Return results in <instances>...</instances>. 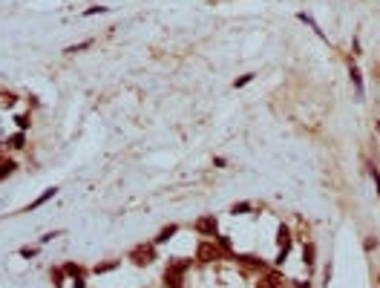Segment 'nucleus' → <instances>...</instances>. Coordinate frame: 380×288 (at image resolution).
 <instances>
[{"label": "nucleus", "instance_id": "nucleus-1", "mask_svg": "<svg viewBox=\"0 0 380 288\" xmlns=\"http://www.w3.org/2000/svg\"><path fill=\"white\" fill-rule=\"evenodd\" d=\"M196 259L199 262H216V259H225V248L216 242V239H202L196 248Z\"/></svg>", "mask_w": 380, "mask_h": 288}, {"label": "nucleus", "instance_id": "nucleus-2", "mask_svg": "<svg viewBox=\"0 0 380 288\" xmlns=\"http://www.w3.org/2000/svg\"><path fill=\"white\" fill-rule=\"evenodd\" d=\"M127 259H130L132 265L144 268V265H150V262L156 259V245H153V242H141V245H135L130 254H127Z\"/></svg>", "mask_w": 380, "mask_h": 288}, {"label": "nucleus", "instance_id": "nucleus-3", "mask_svg": "<svg viewBox=\"0 0 380 288\" xmlns=\"http://www.w3.org/2000/svg\"><path fill=\"white\" fill-rule=\"evenodd\" d=\"M193 231L202 234L205 239H213L216 234H219V222H216L213 213H205V216H199V219L193 222Z\"/></svg>", "mask_w": 380, "mask_h": 288}, {"label": "nucleus", "instance_id": "nucleus-4", "mask_svg": "<svg viewBox=\"0 0 380 288\" xmlns=\"http://www.w3.org/2000/svg\"><path fill=\"white\" fill-rule=\"evenodd\" d=\"M190 268V262H170L165 271V286L170 288H182V280H184V271Z\"/></svg>", "mask_w": 380, "mask_h": 288}, {"label": "nucleus", "instance_id": "nucleus-5", "mask_svg": "<svg viewBox=\"0 0 380 288\" xmlns=\"http://www.w3.org/2000/svg\"><path fill=\"white\" fill-rule=\"evenodd\" d=\"M179 231H182V228H179L176 222H170V225H165V228H162V231L156 234V239H153V245H156V248H159V245H167V242H170V239L176 237Z\"/></svg>", "mask_w": 380, "mask_h": 288}, {"label": "nucleus", "instance_id": "nucleus-6", "mask_svg": "<svg viewBox=\"0 0 380 288\" xmlns=\"http://www.w3.org/2000/svg\"><path fill=\"white\" fill-rule=\"evenodd\" d=\"M55 196H58V187H46V190H43L32 205H26V207H23V213H32V210H38V207H43V205L49 202V199H55Z\"/></svg>", "mask_w": 380, "mask_h": 288}, {"label": "nucleus", "instance_id": "nucleus-7", "mask_svg": "<svg viewBox=\"0 0 380 288\" xmlns=\"http://www.w3.org/2000/svg\"><path fill=\"white\" fill-rule=\"evenodd\" d=\"M348 75H351V84H354V89H357V98L363 101L366 89H363V75H360V69H357V64L348 58Z\"/></svg>", "mask_w": 380, "mask_h": 288}, {"label": "nucleus", "instance_id": "nucleus-8", "mask_svg": "<svg viewBox=\"0 0 380 288\" xmlns=\"http://www.w3.org/2000/svg\"><path fill=\"white\" fill-rule=\"evenodd\" d=\"M302 262H305V268H314L317 265V245L308 239V242H302Z\"/></svg>", "mask_w": 380, "mask_h": 288}, {"label": "nucleus", "instance_id": "nucleus-9", "mask_svg": "<svg viewBox=\"0 0 380 288\" xmlns=\"http://www.w3.org/2000/svg\"><path fill=\"white\" fill-rule=\"evenodd\" d=\"M297 20H299V23H305L308 29H314V35H317V38H323V41H329V38H326V32L320 29V23H317V20H314V17H311V15H308V12H297Z\"/></svg>", "mask_w": 380, "mask_h": 288}, {"label": "nucleus", "instance_id": "nucleus-10", "mask_svg": "<svg viewBox=\"0 0 380 288\" xmlns=\"http://www.w3.org/2000/svg\"><path fill=\"white\" fill-rule=\"evenodd\" d=\"M277 245L291 251V245H294V237H291V228H288V225H280V228H277Z\"/></svg>", "mask_w": 380, "mask_h": 288}, {"label": "nucleus", "instance_id": "nucleus-11", "mask_svg": "<svg viewBox=\"0 0 380 288\" xmlns=\"http://www.w3.org/2000/svg\"><path fill=\"white\" fill-rule=\"evenodd\" d=\"M6 147H9V150H23V147H26V133H23V130L12 133V136L6 138Z\"/></svg>", "mask_w": 380, "mask_h": 288}, {"label": "nucleus", "instance_id": "nucleus-12", "mask_svg": "<svg viewBox=\"0 0 380 288\" xmlns=\"http://www.w3.org/2000/svg\"><path fill=\"white\" fill-rule=\"evenodd\" d=\"M17 101H20V98H17L15 92H3V89H0V110H15Z\"/></svg>", "mask_w": 380, "mask_h": 288}, {"label": "nucleus", "instance_id": "nucleus-13", "mask_svg": "<svg viewBox=\"0 0 380 288\" xmlns=\"http://www.w3.org/2000/svg\"><path fill=\"white\" fill-rule=\"evenodd\" d=\"M61 268L66 271V277H69V280H72V277H86V268H84V265H78V262H64Z\"/></svg>", "mask_w": 380, "mask_h": 288}, {"label": "nucleus", "instance_id": "nucleus-14", "mask_svg": "<svg viewBox=\"0 0 380 288\" xmlns=\"http://www.w3.org/2000/svg\"><path fill=\"white\" fill-rule=\"evenodd\" d=\"M116 268H121V259H110V262H101V265H95V268H92V274H110V271H116Z\"/></svg>", "mask_w": 380, "mask_h": 288}, {"label": "nucleus", "instance_id": "nucleus-15", "mask_svg": "<svg viewBox=\"0 0 380 288\" xmlns=\"http://www.w3.org/2000/svg\"><path fill=\"white\" fill-rule=\"evenodd\" d=\"M17 256H20V259H38V256H41V248H38V245H23V248L17 251Z\"/></svg>", "mask_w": 380, "mask_h": 288}, {"label": "nucleus", "instance_id": "nucleus-16", "mask_svg": "<svg viewBox=\"0 0 380 288\" xmlns=\"http://www.w3.org/2000/svg\"><path fill=\"white\" fill-rule=\"evenodd\" d=\"M251 210H253V202H233L231 205L233 216H245V213H251Z\"/></svg>", "mask_w": 380, "mask_h": 288}, {"label": "nucleus", "instance_id": "nucleus-17", "mask_svg": "<svg viewBox=\"0 0 380 288\" xmlns=\"http://www.w3.org/2000/svg\"><path fill=\"white\" fill-rule=\"evenodd\" d=\"M15 170H17V162H12V159H9V162H0V182H3V179H9Z\"/></svg>", "mask_w": 380, "mask_h": 288}, {"label": "nucleus", "instance_id": "nucleus-18", "mask_svg": "<svg viewBox=\"0 0 380 288\" xmlns=\"http://www.w3.org/2000/svg\"><path fill=\"white\" fill-rule=\"evenodd\" d=\"M92 43H95V41H92V38H86V41H81V43H72V46H66V55H75V52H84V49H89V46H92Z\"/></svg>", "mask_w": 380, "mask_h": 288}, {"label": "nucleus", "instance_id": "nucleus-19", "mask_svg": "<svg viewBox=\"0 0 380 288\" xmlns=\"http://www.w3.org/2000/svg\"><path fill=\"white\" fill-rule=\"evenodd\" d=\"M15 124H17V130L26 133V130L32 127V116H29V113H20V116H15Z\"/></svg>", "mask_w": 380, "mask_h": 288}, {"label": "nucleus", "instance_id": "nucleus-20", "mask_svg": "<svg viewBox=\"0 0 380 288\" xmlns=\"http://www.w3.org/2000/svg\"><path fill=\"white\" fill-rule=\"evenodd\" d=\"M52 280H55V283H52L55 288H64V283H66V271H64V268H52Z\"/></svg>", "mask_w": 380, "mask_h": 288}, {"label": "nucleus", "instance_id": "nucleus-21", "mask_svg": "<svg viewBox=\"0 0 380 288\" xmlns=\"http://www.w3.org/2000/svg\"><path fill=\"white\" fill-rule=\"evenodd\" d=\"M253 81V72H245V75H239L236 81H233V89H242V86H248Z\"/></svg>", "mask_w": 380, "mask_h": 288}, {"label": "nucleus", "instance_id": "nucleus-22", "mask_svg": "<svg viewBox=\"0 0 380 288\" xmlns=\"http://www.w3.org/2000/svg\"><path fill=\"white\" fill-rule=\"evenodd\" d=\"M110 12V6H89L86 12H84V17H92V15H107Z\"/></svg>", "mask_w": 380, "mask_h": 288}, {"label": "nucleus", "instance_id": "nucleus-23", "mask_svg": "<svg viewBox=\"0 0 380 288\" xmlns=\"http://www.w3.org/2000/svg\"><path fill=\"white\" fill-rule=\"evenodd\" d=\"M369 173H372V179H375V190H378V196H380V170L375 167V165H369Z\"/></svg>", "mask_w": 380, "mask_h": 288}, {"label": "nucleus", "instance_id": "nucleus-24", "mask_svg": "<svg viewBox=\"0 0 380 288\" xmlns=\"http://www.w3.org/2000/svg\"><path fill=\"white\" fill-rule=\"evenodd\" d=\"M378 245H380V242H378V237H366V242H363V248L369 251V254H372V251H375Z\"/></svg>", "mask_w": 380, "mask_h": 288}, {"label": "nucleus", "instance_id": "nucleus-25", "mask_svg": "<svg viewBox=\"0 0 380 288\" xmlns=\"http://www.w3.org/2000/svg\"><path fill=\"white\" fill-rule=\"evenodd\" d=\"M61 234H64V231H49V234H43V237H41V245H49L52 239L61 237Z\"/></svg>", "mask_w": 380, "mask_h": 288}, {"label": "nucleus", "instance_id": "nucleus-26", "mask_svg": "<svg viewBox=\"0 0 380 288\" xmlns=\"http://www.w3.org/2000/svg\"><path fill=\"white\" fill-rule=\"evenodd\" d=\"M69 286H72V288H86V277H72V280H69Z\"/></svg>", "mask_w": 380, "mask_h": 288}, {"label": "nucleus", "instance_id": "nucleus-27", "mask_svg": "<svg viewBox=\"0 0 380 288\" xmlns=\"http://www.w3.org/2000/svg\"><path fill=\"white\" fill-rule=\"evenodd\" d=\"M213 167H228V162H225L222 156H216V159H213Z\"/></svg>", "mask_w": 380, "mask_h": 288}, {"label": "nucleus", "instance_id": "nucleus-28", "mask_svg": "<svg viewBox=\"0 0 380 288\" xmlns=\"http://www.w3.org/2000/svg\"><path fill=\"white\" fill-rule=\"evenodd\" d=\"M375 127H378V133H380V121H375Z\"/></svg>", "mask_w": 380, "mask_h": 288}, {"label": "nucleus", "instance_id": "nucleus-29", "mask_svg": "<svg viewBox=\"0 0 380 288\" xmlns=\"http://www.w3.org/2000/svg\"><path fill=\"white\" fill-rule=\"evenodd\" d=\"M378 283H380V271H378Z\"/></svg>", "mask_w": 380, "mask_h": 288}]
</instances>
